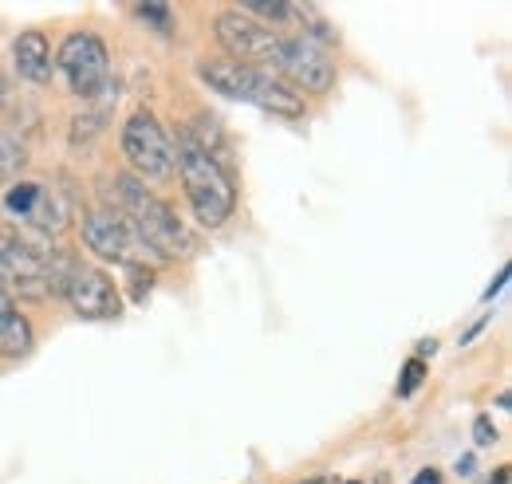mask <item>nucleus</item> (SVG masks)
<instances>
[{
	"instance_id": "nucleus-25",
	"label": "nucleus",
	"mask_w": 512,
	"mask_h": 484,
	"mask_svg": "<svg viewBox=\"0 0 512 484\" xmlns=\"http://www.w3.org/2000/svg\"><path fill=\"white\" fill-rule=\"evenodd\" d=\"M308 484H320V481H308Z\"/></svg>"
},
{
	"instance_id": "nucleus-2",
	"label": "nucleus",
	"mask_w": 512,
	"mask_h": 484,
	"mask_svg": "<svg viewBox=\"0 0 512 484\" xmlns=\"http://www.w3.org/2000/svg\"><path fill=\"white\" fill-rule=\"evenodd\" d=\"M174 166L182 174V185H186V197H190L197 221L209 225V229H221L237 209V182L229 178L225 162L209 158L197 142H190L182 134L178 146H174Z\"/></svg>"
},
{
	"instance_id": "nucleus-22",
	"label": "nucleus",
	"mask_w": 512,
	"mask_h": 484,
	"mask_svg": "<svg viewBox=\"0 0 512 484\" xmlns=\"http://www.w3.org/2000/svg\"><path fill=\"white\" fill-rule=\"evenodd\" d=\"M434 351H438V343H434V339H422V347H418V355H414V359H422V355H434Z\"/></svg>"
},
{
	"instance_id": "nucleus-9",
	"label": "nucleus",
	"mask_w": 512,
	"mask_h": 484,
	"mask_svg": "<svg viewBox=\"0 0 512 484\" xmlns=\"http://www.w3.org/2000/svg\"><path fill=\"white\" fill-rule=\"evenodd\" d=\"M64 296L79 319L103 323V319H119L123 315V296H119L115 280L107 272H99V268H71Z\"/></svg>"
},
{
	"instance_id": "nucleus-7",
	"label": "nucleus",
	"mask_w": 512,
	"mask_h": 484,
	"mask_svg": "<svg viewBox=\"0 0 512 484\" xmlns=\"http://www.w3.org/2000/svg\"><path fill=\"white\" fill-rule=\"evenodd\" d=\"M60 71L67 75V87L83 99H95L107 87L111 60H107V44L91 32H71L60 48Z\"/></svg>"
},
{
	"instance_id": "nucleus-13",
	"label": "nucleus",
	"mask_w": 512,
	"mask_h": 484,
	"mask_svg": "<svg viewBox=\"0 0 512 484\" xmlns=\"http://www.w3.org/2000/svg\"><path fill=\"white\" fill-rule=\"evenodd\" d=\"M24 221H32V225L44 229V233H64L67 221H71V209H67V201L56 189L40 185V193H36V201H32V213H28Z\"/></svg>"
},
{
	"instance_id": "nucleus-12",
	"label": "nucleus",
	"mask_w": 512,
	"mask_h": 484,
	"mask_svg": "<svg viewBox=\"0 0 512 484\" xmlns=\"http://www.w3.org/2000/svg\"><path fill=\"white\" fill-rule=\"evenodd\" d=\"M32 351V323L12 307V296L0 288V355L4 359H24Z\"/></svg>"
},
{
	"instance_id": "nucleus-21",
	"label": "nucleus",
	"mask_w": 512,
	"mask_h": 484,
	"mask_svg": "<svg viewBox=\"0 0 512 484\" xmlns=\"http://www.w3.org/2000/svg\"><path fill=\"white\" fill-rule=\"evenodd\" d=\"M505 284H509V268H501V276H497V280H493V288H489V292H485V303L493 300V296H497V292H501V288H505Z\"/></svg>"
},
{
	"instance_id": "nucleus-15",
	"label": "nucleus",
	"mask_w": 512,
	"mask_h": 484,
	"mask_svg": "<svg viewBox=\"0 0 512 484\" xmlns=\"http://www.w3.org/2000/svg\"><path fill=\"white\" fill-rule=\"evenodd\" d=\"M36 193H40V185H36V182H16L12 189H8V197H4L8 213H16V217H28V213H32V201H36Z\"/></svg>"
},
{
	"instance_id": "nucleus-14",
	"label": "nucleus",
	"mask_w": 512,
	"mask_h": 484,
	"mask_svg": "<svg viewBox=\"0 0 512 484\" xmlns=\"http://www.w3.org/2000/svg\"><path fill=\"white\" fill-rule=\"evenodd\" d=\"M241 16H260V20H276V24H288V20H296V8L292 4H268V0H249V4H241L237 8Z\"/></svg>"
},
{
	"instance_id": "nucleus-8",
	"label": "nucleus",
	"mask_w": 512,
	"mask_h": 484,
	"mask_svg": "<svg viewBox=\"0 0 512 484\" xmlns=\"http://www.w3.org/2000/svg\"><path fill=\"white\" fill-rule=\"evenodd\" d=\"M276 67L304 91L323 95L335 87V60L327 56V48L308 40V36H280V52H276Z\"/></svg>"
},
{
	"instance_id": "nucleus-19",
	"label": "nucleus",
	"mask_w": 512,
	"mask_h": 484,
	"mask_svg": "<svg viewBox=\"0 0 512 484\" xmlns=\"http://www.w3.org/2000/svg\"><path fill=\"white\" fill-rule=\"evenodd\" d=\"M473 441H477V445H493V441H497V425L489 422V418H477V422H473Z\"/></svg>"
},
{
	"instance_id": "nucleus-17",
	"label": "nucleus",
	"mask_w": 512,
	"mask_h": 484,
	"mask_svg": "<svg viewBox=\"0 0 512 484\" xmlns=\"http://www.w3.org/2000/svg\"><path fill=\"white\" fill-rule=\"evenodd\" d=\"M422 378H426V363L422 359H410V363L402 366V378H398V398H410L422 386Z\"/></svg>"
},
{
	"instance_id": "nucleus-5",
	"label": "nucleus",
	"mask_w": 512,
	"mask_h": 484,
	"mask_svg": "<svg viewBox=\"0 0 512 484\" xmlns=\"http://www.w3.org/2000/svg\"><path fill=\"white\" fill-rule=\"evenodd\" d=\"M123 154L130 170L146 182H166L174 174V142L150 111H134L123 126Z\"/></svg>"
},
{
	"instance_id": "nucleus-1",
	"label": "nucleus",
	"mask_w": 512,
	"mask_h": 484,
	"mask_svg": "<svg viewBox=\"0 0 512 484\" xmlns=\"http://www.w3.org/2000/svg\"><path fill=\"white\" fill-rule=\"evenodd\" d=\"M107 197L115 201V217L134 233V241L142 244L150 256H162V260H178V256H190L193 237L190 229L174 217V209L154 197L146 182H138L134 174H115L107 178Z\"/></svg>"
},
{
	"instance_id": "nucleus-24",
	"label": "nucleus",
	"mask_w": 512,
	"mask_h": 484,
	"mask_svg": "<svg viewBox=\"0 0 512 484\" xmlns=\"http://www.w3.org/2000/svg\"><path fill=\"white\" fill-rule=\"evenodd\" d=\"M347 484H359V481H347Z\"/></svg>"
},
{
	"instance_id": "nucleus-11",
	"label": "nucleus",
	"mask_w": 512,
	"mask_h": 484,
	"mask_svg": "<svg viewBox=\"0 0 512 484\" xmlns=\"http://www.w3.org/2000/svg\"><path fill=\"white\" fill-rule=\"evenodd\" d=\"M12 60H16V71L32 83L52 79V44L40 32H20L16 44H12Z\"/></svg>"
},
{
	"instance_id": "nucleus-4",
	"label": "nucleus",
	"mask_w": 512,
	"mask_h": 484,
	"mask_svg": "<svg viewBox=\"0 0 512 484\" xmlns=\"http://www.w3.org/2000/svg\"><path fill=\"white\" fill-rule=\"evenodd\" d=\"M71 260H52L44 252H36L32 244H24L12 233H0V288H16L20 296L28 300H40V296H52V292H64V276L60 268H67Z\"/></svg>"
},
{
	"instance_id": "nucleus-3",
	"label": "nucleus",
	"mask_w": 512,
	"mask_h": 484,
	"mask_svg": "<svg viewBox=\"0 0 512 484\" xmlns=\"http://www.w3.org/2000/svg\"><path fill=\"white\" fill-rule=\"evenodd\" d=\"M201 79L229 95V99H241V103H253L260 111H268L272 119H304V99L284 87L272 71L264 67H245V63H233V60H213V63H201Z\"/></svg>"
},
{
	"instance_id": "nucleus-6",
	"label": "nucleus",
	"mask_w": 512,
	"mask_h": 484,
	"mask_svg": "<svg viewBox=\"0 0 512 484\" xmlns=\"http://www.w3.org/2000/svg\"><path fill=\"white\" fill-rule=\"evenodd\" d=\"M213 32H217V44L229 52V60L245 63V67H264V63L276 60V52H280V36L272 28L249 20V16H241L237 8L221 12Z\"/></svg>"
},
{
	"instance_id": "nucleus-16",
	"label": "nucleus",
	"mask_w": 512,
	"mask_h": 484,
	"mask_svg": "<svg viewBox=\"0 0 512 484\" xmlns=\"http://www.w3.org/2000/svg\"><path fill=\"white\" fill-rule=\"evenodd\" d=\"M24 146L16 142V138H8L4 130H0V178H8V174H16L20 166H24Z\"/></svg>"
},
{
	"instance_id": "nucleus-18",
	"label": "nucleus",
	"mask_w": 512,
	"mask_h": 484,
	"mask_svg": "<svg viewBox=\"0 0 512 484\" xmlns=\"http://www.w3.org/2000/svg\"><path fill=\"white\" fill-rule=\"evenodd\" d=\"M138 16L150 20L158 32H170V28H174V12H170L166 4H138Z\"/></svg>"
},
{
	"instance_id": "nucleus-23",
	"label": "nucleus",
	"mask_w": 512,
	"mask_h": 484,
	"mask_svg": "<svg viewBox=\"0 0 512 484\" xmlns=\"http://www.w3.org/2000/svg\"><path fill=\"white\" fill-rule=\"evenodd\" d=\"M473 465H477L473 457H461V461H457V473H461V477H469V473H473Z\"/></svg>"
},
{
	"instance_id": "nucleus-20",
	"label": "nucleus",
	"mask_w": 512,
	"mask_h": 484,
	"mask_svg": "<svg viewBox=\"0 0 512 484\" xmlns=\"http://www.w3.org/2000/svg\"><path fill=\"white\" fill-rule=\"evenodd\" d=\"M410 484H442V473H438V469H422Z\"/></svg>"
},
{
	"instance_id": "nucleus-10",
	"label": "nucleus",
	"mask_w": 512,
	"mask_h": 484,
	"mask_svg": "<svg viewBox=\"0 0 512 484\" xmlns=\"http://www.w3.org/2000/svg\"><path fill=\"white\" fill-rule=\"evenodd\" d=\"M83 244H87L99 260H111V264H134V256H138V248H142V244L134 241V233H130L111 209H91V213L83 217ZM142 252H146V248H142Z\"/></svg>"
}]
</instances>
